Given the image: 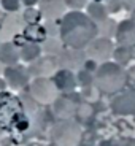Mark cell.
<instances>
[{"label":"cell","instance_id":"6da1fadb","mask_svg":"<svg viewBox=\"0 0 135 146\" xmlns=\"http://www.w3.org/2000/svg\"><path fill=\"white\" fill-rule=\"evenodd\" d=\"M59 35L65 46L81 51L97 38L99 26L83 11H68L61 19Z\"/></svg>","mask_w":135,"mask_h":146},{"label":"cell","instance_id":"7a4b0ae2","mask_svg":"<svg viewBox=\"0 0 135 146\" xmlns=\"http://www.w3.org/2000/svg\"><path fill=\"white\" fill-rule=\"evenodd\" d=\"M127 73L119 64L116 62H103L97 67L94 73V84L99 91L105 94L119 92L126 86Z\"/></svg>","mask_w":135,"mask_h":146},{"label":"cell","instance_id":"3957f363","mask_svg":"<svg viewBox=\"0 0 135 146\" xmlns=\"http://www.w3.org/2000/svg\"><path fill=\"white\" fill-rule=\"evenodd\" d=\"M51 138L57 146H78L81 141V127L70 119H62L54 124Z\"/></svg>","mask_w":135,"mask_h":146},{"label":"cell","instance_id":"277c9868","mask_svg":"<svg viewBox=\"0 0 135 146\" xmlns=\"http://www.w3.org/2000/svg\"><path fill=\"white\" fill-rule=\"evenodd\" d=\"M30 94L37 102L51 103L57 95V88L49 78H35L30 84Z\"/></svg>","mask_w":135,"mask_h":146},{"label":"cell","instance_id":"5b68a950","mask_svg":"<svg viewBox=\"0 0 135 146\" xmlns=\"http://www.w3.org/2000/svg\"><path fill=\"white\" fill-rule=\"evenodd\" d=\"M88 56L94 62H108V59L113 56L114 46L113 41L106 38V36H97L88 48Z\"/></svg>","mask_w":135,"mask_h":146},{"label":"cell","instance_id":"8992f818","mask_svg":"<svg viewBox=\"0 0 135 146\" xmlns=\"http://www.w3.org/2000/svg\"><path fill=\"white\" fill-rule=\"evenodd\" d=\"M3 75H5V81H7L8 88L15 89V91H19L29 83V70L24 68L22 65H13V67H7L3 70Z\"/></svg>","mask_w":135,"mask_h":146},{"label":"cell","instance_id":"52a82bcc","mask_svg":"<svg viewBox=\"0 0 135 146\" xmlns=\"http://www.w3.org/2000/svg\"><path fill=\"white\" fill-rule=\"evenodd\" d=\"M116 41L119 46H135V22L132 19H124L121 21L116 27Z\"/></svg>","mask_w":135,"mask_h":146},{"label":"cell","instance_id":"ba28073f","mask_svg":"<svg viewBox=\"0 0 135 146\" xmlns=\"http://www.w3.org/2000/svg\"><path fill=\"white\" fill-rule=\"evenodd\" d=\"M40 13L48 19H62L65 15V0H40Z\"/></svg>","mask_w":135,"mask_h":146},{"label":"cell","instance_id":"9c48e42d","mask_svg":"<svg viewBox=\"0 0 135 146\" xmlns=\"http://www.w3.org/2000/svg\"><path fill=\"white\" fill-rule=\"evenodd\" d=\"M21 60V54L19 49L16 48L15 43H2L0 46V62L7 67H13L18 65V62Z\"/></svg>","mask_w":135,"mask_h":146},{"label":"cell","instance_id":"30bf717a","mask_svg":"<svg viewBox=\"0 0 135 146\" xmlns=\"http://www.w3.org/2000/svg\"><path fill=\"white\" fill-rule=\"evenodd\" d=\"M53 81H54L57 91H73L75 86H76V78H75V75L67 68L59 70L54 75V80Z\"/></svg>","mask_w":135,"mask_h":146},{"label":"cell","instance_id":"8fae6325","mask_svg":"<svg viewBox=\"0 0 135 146\" xmlns=\"http://www.w3.org/2000/svg\"><path fill=\"white\" fill-rule=\"evenodd\" d=\"M86 10H88L86 15H88L97 26H100V24H103L105 21H108V11H106L105 5L100 3V2H89Z\"/></svg>","mask_w":135,"mask_h":146},{"label":"cell","instance_id":"7c38bea8","mask_svg":"<svg viewBox=\"0 0 135 146\" xmlns=\"http://www.w3.org/2000/svg\"><path fill=\"white\" fill-rule=\"evenodd\" d=\"M113 110L119 114H134L135 113V95H119L113 100Z\"/></svg>","mask_w":135,"mask_h":146},{"label":"cell","instance_id":"4fadbf2b","mask_svg":"<svg viewBox=\"0 0 135 146\" xmlns=\"http://www.w3.org/2000/svg\"><path fill=\"white\" fill-rule=\"evenodd\" d=\"M19 54L21 59L24 62H35L37 59H40L41 54V46L35 41H29V43H24L19 49Z\"/></svg>","mask_w":135,"mask_h":146},{"label":"cell","instance_id":"5bb4252c","mask_svg":"<svg viewBox=\"0 0 135 146\" xmlns=\"http://www.w3.org/2000/svg\"><path fill=\"white\" fill-rule=\"evenodd\" d=\"M56 64L51 60V57H40L37 59L35 62H32L29 68V75L30 73H35L38 75V78H41V75H48V73H51L54 70Z\"/></svg>","mask_w":135,"mask_h":146},{"label":"cell","instance_id":"9a60e30c","mask_svg":"<svg viewBox=\"0 0 135 146\" xmlns=\"http://www.w3.org/2000/svg\"><path fill=\"white\" fill-rule=\"evenodd\" d=\"M132 57H134V48H129V46H118V48H114L113 59H114V62L119 64L121 67L130 62Z\"/></svg>","mask_w":135,"mask_h":146},{"label":"cell","instance_id":"2e32d148","mask_svg":"<svg viewBox=\"0 0 135 146\" xmlns=\"http://www.w3.org/2000/svg\"><path fill=\"white\" fill-rule=\"evenodd\" d=\"M54 113L61 119H68L73 113H75V105L68 100H57L54 105Z\"/></svg>","mask_w":135,"mask_h":146},{"label":"cell","instance_id":"e0dca14e","mask_svg":"<svg viewBox=\"0 0 135 146\" xmlns=\"http://www.w3.org/2000/svg\"><path fill=\"white\" fill-rule=\"evenodd\" d=\"M116 27H118L116 22H114L113 19L108 18V21H105L103 24H100V26H99V33H103V36L110 38V35L116 33Z\"/></svg>","mask_w":135,"mask_h":146},{"label":"cell","instance_id":"ac0fdd59","mask_svg":"<svg viewBox=\"0 0 135 146\" xmlns=\"http://www.w3.org/2000/svg\"><path fill=\"white\" fill-rule=\"evenodd\" d=\"M103 5H105L108 15H116V13H119V11L124 8L121 0H105V3Z\"/></svg>","mask_w":135,"mask_h":146},{"label":"cell","instance_id":"d6986e66","mask_svg":"<svg viewBox=\"0 0 135 146\" xmlns=\"http://www.w3.org/2000/svg\"><path fill=\"white\" fill-rule=\"evenodd\" d=\"M0 5L5 11H11L15 13L21 8V0H0Z\"/></svg>","mask_w":135,"mask_h":146},{"label":"cell","instance_id":"ffe728a7","mask_svg":"<svg viewBox=\"0 0 135 146\" xmlns=\"http://www.w3.org/2000/svg\"><path fill=\"white\" fill-rule=\"evenodd\" d=\"M65 5L72 11H81L88 7V0H65Z\"/></svg>","mask_w":135,"mask_h":146},{"label":"cell","instance_id":"44dd1931","mask_svg":"<svg viewBox=\"0 0 135 146\" xmlns=\"http://www.w3.org/2000/svg\"><path fill=\"white\" fill-rule=\"evenodd\" d=\"M24 19L29 22H35L37 19H38V13H37L35 10H32V8H27L26 13H24Z\"/></svg>","mask_w":135,"mask_h":146},{"label":"cell","instance_id":"7402d4cb","mask_svg":"<svg viewBox=\"0 0 135 146\" xmlns=\"http://www.w3.org/2000/svg\"><path fill=\"white\" fill-rule=\"evenodd\" d=\"M121 2H122V7L126 10H129V11L135 10V0H121Z\"/></svg>","mask_w":135,"mask_h":146},{"label":"cell","instance_id":"603a6c76","mask_svg":"<svg viewBox=\"0 0 135 146\" xmlns=\"http://www.w3.org/2000/svg\"><path fill=\"white\" fill-rule=\"evenodd\" d=\"M38 2H40V0H21V3L24 5V7H33V5H37L38 3Z\"/></svg>","mask_w":135,"mask_h":146},{"label":"cell","instance_id":"cb8c5ba5","mask_svg":"<svg viewBox=\"0 0 135 146\" xmlns=\"http://www.w3.org/2000/svg\"><path fill=\"white\" fill-rule=\"evenodd\" d=\"M8 88L7 81H5V78H0V92H5V89Z\"/></svg>","mask_w":135,"mask_h":146},{"label":"cell","instance_id":"d4e9b609","mask_svg":"<svg viewBox=\"0 0 135 146\" xmlns=\"http://www.w3.org/2000/svg\"><path fill=\"white\" fill-rule=\"evenodd\" d=\"M130 19L135 22V10H132V11H130Z\"/></svg>","mask_w":135,"mask_h":146},{"label":"cell","instance_id":"484cf974","mask_svg":"<svg viewBox=\"0 0 135 146\" xmlns=\"http://www.w3.org/2000/svg\"><path fill=\"white\" fill-rule=\"evenodd\" d=\"M92 2H100V3H103V2H105V0H92Z\"/></svg>","mask_w":135,"mask_h":146},{"label":"cell","instance_id":"4316f807","mask_svg":"<svg viewBox=\"0 0 135 146\" xmlns=\"http://www.w3.org/2000/svg\"><path fill=\"white\" fill-rule=\"evenodd\" d=\"M0 46H2V43H0Z\"/></svg>","mask_w":135,"mask_h":146}]
</instances>
